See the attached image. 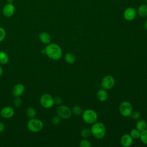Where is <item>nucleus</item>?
<instances>
[{
    "label": "nucleus",
    "instance_id": "nucleus-17",
    "mask_svg": "<svg viewBox=\"0 0 147 147\" xmlns=\"http://www.w3.org/2000/svg\"><path fill=\"white\" fill-rule=\"evenodd\" d=\"M136 128L142 131L147 128V123L144 119H138L136 123Z\"/></svg>",
    "mask_w": 147,
    "mask_h": 147
},
{
    "label": "nucleus",
    "instance_id": "nucleus-13",
    "mask_svg": "<svg viewBox=\"0 0 147 147\" xmlns=\"http://www.w3.org/2000/svg\"><path fill=\"white\" fill-rule=\"evenodd\" d=\"M25 91V87L21 83H18L16 84L12 90L13 95L15 97H18L21 96Z\"/></svg>",
    "mask_w": 147,
    "mask_h": 147
},
{
    "label": "nucleus",
    "instance_id": "nucleus-6",
    "mask_svg": "<svg viewBox=\"0 0 147 147\" xmlns=\"http://www.w3.org/2000/svg\"><path fill=\"white\" fill-rule=\"evenodd\" d=\"M40 103L43 107L49 109L55 105L54 98L49 94H44L40 97Z\"/></svg>",
    "mask_w": 147,
    "mask_h": 147
},
{
    "label": "nucleus",
    "instance_id": "nucleus-27",
    "mask_svg": "<svg viewBox=\"0 0 147 147\" xmlns=\"http://www.w3.org/2000/svg\"><path fill=\"white\" fill-rule=\"evenodd\" d=\"M130 117L133 120H138L141 117V114L140 112L136 111L134 112H132V113L130 115Z\"/></svg>",
    "mask_w": 147,
    "mask_h": 147
},
{
    "label": "nucleus",
    "instance_id": "nucleus-8",
    "mask_svg": "<svg viewBox=\"0 0 147 147\" xmlns=\"http://www.w3.org/2000/svg\"><path fill=\"white\" fill-rule=\"evenodd\" d=\"M115 84L114 78L111 75L105 76L101 81V86L105 90H110L112 88Z\"/></svg>",
    "mask_w": 147,
    "mask_h": 147
},
{
    "label": "nucleus",
    "instance_id": "nucleus-16",
    "mask_svg": "<svg viewBox=\"0 0 147 147\" xmlns=\"http://www.w3.org/2000/svg\"><path fill=\"white\" fill-rule=\"evenodd\" d=\"M137 13L141 17H147V4H142L137 9Z\"/></svg>",
    "mask_w": 147,
    "mask_h": 147
},
{
    "label": "nucleus",
    "instance_id": "nucleus-33",
    "mask_svg": "<svg viewBox=\"0 0 147 147\" xmlns=\"http://www.w3.org/2000/svg\"><path fill=\"white\" fill-rule=\"evenodd\" d=\"M144 26H145V29L146 30V31H147V20H146V21H145V25H144Z\"/></svg>",
    "mask_w": 147,
    "mask_h": 147
},
{
    "label": "nucleus",
    "instance_id": "nucleus-10",
    "mask_svg": "<svg viewBox=\"0 0 147 147\" xmlns=\"http://www.w3.org/2000/svg\"><path fill=\"white\" fill-rule=\"evenodd\" d=\"M15 11V6L11 3H6L2 9V13L6 17H11Z\"/></svg>",
    "mask_w": 147,
    "mask_h": 147
},
{
    "label": "nucleus",
    "instance_id": "nucleus-24",
    "mask_svg": "<svg viewBox=\"0 0 147 147\" xmlns=\"http://www.w3.org/2000/svg\"><path fill=\"white\" fill-rule=\"evenodd\" d=\"M140 138L144 144L147 145V128L144 130L141 131V135Z\"/></svg>",
    "mask_w": 147,
    "mask_h": 147
},
{
    "label": "nucleus",
    "instance_id": "nucleus-1",
    "mask_svg": "<svg viewBox=\"0 0 147 147\" xmlns=\"http://www.w3.org/2000/svg\"><path fill=\"white\" fill-rule=\"evenodd\" d=\"M45 54L51 59L57 60L60 59L63 55L61 47L57 44H48L45 48Z\"/></svg>",
    "mask_w": 147,
    "mask_h": 147
},
{
    "label": "nucleus",
    "instance_id": "nucleus-11",
    "mask_svg": "<svg viewBox=\"0 0 147 147\" xmlns=\"http://www.w3.org/2000/svg\"><path fill=\"white\" fill-rule=\"evenodd\" d=\"M0 114L4 118H10L14 115V110L10 106H5L1 109Z\"/></svg>",
    "mask_w": 147,
    "mask_h": 147
},
{
    "label": "nucleus",
    "instance_id": "nucleus-28",
    "mask_svg": "<svg viewBox=\"0 0 147 147\" xmlns=\"http://www.w3.org/2000/svg\"><path fill=\"white\" fill-rule=\"evenodd\" d=\"M22 103V100L19 96L15 98V99L14 100V104L16 107H20L21 106Z\"/></svg>",
    "mask_w": 147,
    "mask_h": 147
},
{
    "label": "nucleus",
    "instance_id": "nucleus-25",
    "mask_svg": "<svg viewBox=\"0 0 147 147\" xmlns=\"http://www.w3.org/2000/svg\"><path fill=\"white\" fill-rule=\"evenodd\" d=\"M79 146L81 147H91V144L88 140L86 139H83L80 141Z\"/></svg>",
    "mask_w": 147,
    "mask_h": 147
},
{
    "label": "nucleus",
    "instance_id": "nucleus-14",
    "mask_svg": "<svg viewBox=\"0 0 147 147\" xmlns=\"http://www.w3.org/2000/svg\"><path fill=\"white\" fill-rule=\"evenodd\" d=\"M39 40L41 42L45 44H48L51 41V37L50 34L46 32H42L39 34Z\"/></svg>",
    "mask_w": 147,
    "mask_h": 147
},
{
    "label": "nucleus",
    "instance_id": "nucleus-3",
    "mask_svg": "<svg viewBox=\"0 0 147 147\" xmlns=\"http://www.w3.org/2000/svg\"><path fill=\"white\" fill-rule=\"evenodd\" d=\"M82 118L86 123L92 125L98 119L97 113L92 109H87L82 113Z\"/></svg>",
    "mask_w": 147,
    "mask_h": 147
},
{
    "label": "nucleus",
    "instance_id": "nucleus-21",
    "mask_svg": "<svg viewBox=\"0 0 147 147\" xmlns=\"http://www.w3.org/2000/svg\"><path fill=\"white\" fill-rule=\"evenodd\" d=\"M130 135L131 136V137L133 139H138L140 137L141 131L139 130H138L137 128L133 129L130 132Z\"/></svg>",
    "mask_w": 147,
    "mask_h": 147
},
{
    "label": "nucleus",
    "instance_id": "nucleus-18",
    "mask_svg": "<svg viewBox=\"0 0 147 147\" xmlns=\"http://www.w3.org/2000/svg\"><path fill=\"white\" fill-rule=\"evenodd\" d=\"M65 61L68 64H73L76 61V57L75 55L71 52H68L65 54L64 57Z\"/></svg>",
    "mask_w": 147,
    "mask_h": 147
},
{
    "label": "nucleus",
    "instance_id": "nucleus-34",
    "mask_svg": "<svg viewBox=\"0 0 147 147\" xmlns=\"http://www.w3.org/2000/svg\"><path fill=\"white\" fill-rule=\"evenodd\" d=\"M146 1V3H147V0H145Z\"/></svg>",
    "mask_w": 147,
    "mask_h": 147
},
{
    "label": "nucleus",
    "instance_id": "nucleus-9",
    "mask_svg": "<svg viewBox=\"0 0 147 147\" xmlns=\"http://www.w3.org/2000/svg\"><path fill=\"white\" fill-rule=\"evenodd\" d=\"M137 16V11L134 7H129L125 9L123 11V17L126 21H133Z\"/></svg>",
    "mask_w": 147,
    "mask_h": 147
},
{
    "label": "nucleus",
    "instance_id": "nucleus-19",
    "mask_svg": "<svg viewBox=\"0 0 147 147\" xmlns=\"http://www.w3.org/2000/svg\"><path fill=\"white\" fill-rule=\"evenodd\" d=\"M9 61V57L8 55L3 51H0V64H6Z\"/></svg>",
    "mask_w": 147,
    "mask_h": 147
},
{
    "label": "nucleus",
    "instance_id": "nucleus-29",
    "mask_svg": "<svg viewBox=\"0 0 147 147\" xmlns=\"http://www.w3.org/2000/svg\"><path fill=\"white\" fill-rule=\"evenodd\" d=\"M6 37V31L3 28L0 27V42L2 41Z\"/></svg>",
    "mask_w": 147,
    "mask_h": 147
},
{
    "label": "nucleus",
    "instance_id": "nucleus-32",
    "mask_svg": "<svg viewBox=\"0 0 147 147\" xmlns=\"http://www.w3.org/2000/svg\"><path fill=\"white\" fill-rule=\"evenodd\" d=\"M2 74H3V69L1 67V65H0V76L2 75Z\"/></svg>",
    "mask_w": 147,
    "mask_h": 147
},
{
    "label": "nucleus",
    "instance_id": "nucleus-26",
    "mask_svg": "<svg viewBox=\"0 0 147 147\" xmlns=\"http://www.w3.org/2000/svg\"><path fill=\"white\" fill-rule=\"evenodd\" d=\"M61 122V118L59 115H56L52 117L51 119V122L53 125H58Z\"/></svg>",
    "mask_w": 147,
    "mask_h": 147
},
{
    "label": "nucleus",
    "instance_id": "nucleus-12",
    "mask_svg": "<svg viewBox=\"0 0 147 147\" xmlns=\"http://www.w3.org/2000/svg\"><path fill=\"white\" fill-rule=\"evenodd\" d=\"M120 142L122 146L123 147H129L133 144V138L131 137L130 134H125L121 137Z\"/></svg>",
    "mask_w": 147,
    "mask_h": 147
},
{
    "label": "nucleus",
    "instance_id": "nucleus-30",
    "mask_svg": "<svg viewBox=\"0 0 147 147\" xmlns=\"http://www.w3.org/2000/svg\"><path fill=\"white\" fill-rule=\"evenodd\" d=\"M54 102H55V104L59 105L62 102V99L60 96H56L55 98H54Z\"/></svg>",
    "mask_w": 147,
    "mask_h": 147
},
{
    "label": "nucleus",
    "instance_id": "nucleus-20",
    "mask_svg": "<svg viewBox=\"0 0 147 147\" xmlns=\"http://www.w3.org/2000/svg\"><path fill=\"white\" fill-rule=\"evenodd\" d=\"M26 115L30 119L34 118L36 115V110L33 107H32L28 108L26 111Z\"/></svg>",
    "mask_w": 147,
    "mask_h": 147
},
{
    "label": "nucleus",
    "instance_id": "nucleus-2",
    "mask_svg": "<svg viewBox=\"0 0 147 147\" xmlns=\"http://www.w3.org/2000/svg\"><path fill=\"white\" fill-rule=\"evenodd\" d=\"M90 130L91 134L96 139H102L106 135V127L102 122H95L92 124Z\"/></svg>",
    "mask_w": 147,
    "mask_h": 147
},
{
    "label": "nucleus",
    "instance_id": "nucleus-15",
    "mask_svg": "<svg viewBox=\"0 0 147 147\" xmlns=\"http://www.w3.org/2000/svg\"><path fill=\"white\" fill-rule=\"evenodd\" d=\"M97 99L100 102H105L108 98V94L105 89H99L96 92Z\"/></svg>",
    "mask_w": 147,
    "mask_h": 147
},
{
    "label": "nucleus",
    "instance_id": "nucleus-31",
    "mask_svg": "<svg viewBox=\"0 0 147 147\" xmlns=\"http://www.w3.org/2000/svg\"><path fill=\"white\" fill-rule=\"evenodd\" d=\"M4 129H5L4 124L2 122H0V133H1L4 130Z\"/></svg>",
    "mask_w": 147,
    "mask_h": 147
},
{
    "label": "nucleus",
    "instance_id": "nucleus-7",
    "mask_svg": "<svg viewBox=\"0 0 147 147\" xmlns=\"http://www.w3.org/2000/svg\"><path fill=\"white\" fill-rule=\"evenodd\" d=\"M57 115L61 118L68 119L71 117L72 115V110L68 106L64 105H60L56 109Z\"/></svg>",
    "mask_w": 147,
    "mask_h": 147
},
{
    "label": "nucleus",
    "instance_id": "nucleus-22",
    "mask_svg": "<svg viewBox=\"0 0 147 147\" xmlns=\"http://www.w3.org/2000/svg\"><path fill=\"white\" fill-rule=\"evenodd\" d=\"M72 113L75 115H80L83 113V110L79 106H75L72 109Z\"/></svg>",
    "mask_w": 147,
    "mask_h": 147
},
{
    "label": "nucleus",
    "instance_id": "nucleus-4",
    "mask_svg": "<svg viewBox=\"0 0 147 147\" xmlns=\"http://www.w3.org/2000/svg\"><path fill=\"white\" fill-rule=\"evenodd\" d=\"M43 123L39 119H37L35 118H30L28 123L27 127L29 131L33 133H36L41 131L43 128Z\"/></svg>",
    "mask_w": 147,
    "mask_h": 147
},
{
    "label": "nucleus",
    "instance_id": "nucleus-23",
    "mask_svg": "<svg viewBox=\"0 0 147 147\" xmlns=\"http://www.w3.org/2000/svg\"><path fill=\"white\" fill-rule=\"evenodd\" d=\"M81 136L83 137V138H88V137H90L91 134V130L89 128L86 127V128H83L82 131H81Z\"/></svg>",
    "mask_w": 147,
    "mask_h": 147
},
{
    "label": "nucleus",
    "instance_id": "nucleus-5",
    "mask_svg": "<svg viewBox=\"0 0 147 147\" xmlns=\"http://www.w3.org/2000/svg\"><path fill=\"white\" fill-rule=\"evenodd\" d=\"M119 111L123 117H130L133 112L132 105L128 101H123L119 105Z\"/></svg>",
    "mask_w": 147,
    "mask_h": 147
}]
</instances>
